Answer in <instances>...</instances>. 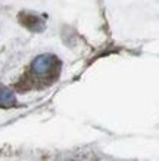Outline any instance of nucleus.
<instances>
[{
    "label": "nucleus",
    "instance_id": "nucleus-2",
    "mask_svg": "<svg viewBox=\"0 0 159 161\" xmlns=\"http://www.w3.org/2000/svg\"><path fill=\"white\" fill-rule=\"evenodd\" d=\"M21 21H22V24L27 25L28 28L34 30V31H41L44 28V22L40 19L39 16H34V15H21Z\"/></svg>",
    "mask_w": 159,
    "mask_h": 161
},
{
    "label": "nucleus",
    "instance_id": "nucleus-1",
    "mask_svg": "<svg viewBox=\"0 0 159 161\" xmlns=\"http://www.w3.org/2000/svg\"><path fill=\"white\" fill-rule=\"evenodd\" d=\"M53 62V58L50 55H40L39 58H35V61L33 62V71L35 74H43L46 71L50 69Z\"/></svg>",
    "mask_w": 159,
    "mask_h": 161
},
{
    "label": "nucleus",
    "instance_id": "nucleus-3",
    "mask_svg": "<svg viewBox=\"0 0 159 161\" xmlns=\"http://www.w3.org/2000/svg\"><path fill=\"white\" fill-rule=\"evenodd\" d=\"M15 103H16V98H15L13 93L5 86H0V107L10 108L13 107Z\"/></svg>",
    "mask_w": 159,
    "mask_h": 161
}]
</instances>
